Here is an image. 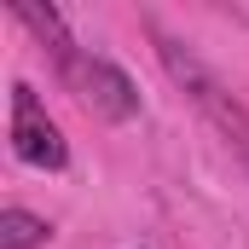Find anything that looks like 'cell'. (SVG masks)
<instances>
[{"instance_id":"3","label":"cell","mask_w":249,"mask_h":249,"mask_svg":"<svg viewBox=\"0 0 249 249\" xmlns=\"http://www.w3.org/2000/svg\"><path fill=\"white\" fill-rule=\"evenodd\" d=\"M12 151H18V162H29V168H64V162H70V145H64L58 122L41 110V99H35L29 81L12 87Z\"/></svg>"},{"instance_id":"4","label":"cell","mask_w":249,"mask_h":249,"mask_svg":"<svg viewBox=\"0 0 249 249\" xmlns=\"http://www.w3.org/2000/svg\"><path fill=\"white\" fill-rule=\"evenodd\" d=\"M47 238H53V226L41 214H29V209H6L0 214V249H41Z\"/></svg>"},{"instance_id":"2","label":"cell","mask_w":249,"mask_h":249,"mask_svg":"<svg viewBox=\"0 0 249 249\" xmlns=\"http://www.w3.org/2000/svg\"><path fill=\"white\" fill-rule=\"evenodd\" d=\"M58 75L75 87V99H87L99 116H110V122H127V116H139V93H133V81H127L122 70L110 58H99V53H64L58 58Z\"/></svg>"},{"instance_id":"1","label":"cell","mask_w":249,"mask_h":249,"mask_svg":"<svg viewBox=\"0 0 249 249\" xmlns=\"http://www.w3.org/2000/svg\"><path fill=\"white\" fill-rule=\"evenodd\" d=\"M157 47H162V64H168V75H174V81L191 93V105H197L209 122L220 127V139L238 151V162L249 168V110H244V105H238V99H232V93H226V87H220V81H214V75H209L197 58H191L180 41H168V35H162Z\"/></svg>"}]
</instances>
